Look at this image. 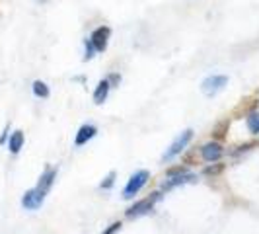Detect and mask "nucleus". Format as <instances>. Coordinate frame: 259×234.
I'll use <instances>...</instances> for the list:
<instances>
[{"label":"nucleus","instance_id":"nucleus-6","mask_svg":"<svg viewBox=\"0 0 259 234\" xmlns=\"http://www.w3.org/2000/svg\"><path fill=\"white\" fill-rule=\"evenodd\" d=\"M43 199H45V193H43V191H39L37 187H35V189L26 191L24 199H22V205H24L26 209H29V211H35V209L41 207Z\"/></svg>","mask_w":259,"mask_h":234},{"label":"nucleus","instance_id":"nucleus-10","mask_svg":"<svg viewBox=\"0 0 259 234\" xmlns=\"http://www.w3.org/2000/svg\"><path fill=\"white\" fill-rule=\"evenodd\" d=\"M55 178H57V172H55V170L53 168L45 170V174H43V176H41V180H39V185H37L39 191L47 193V191H49V187L53 185V182H55Z\"/></svg>","mask_w":259,"mask_h":234},{"label":"nucleus","instance_id":"nucleus-4","mask_svg":"<svg viewBox=\"0 0 259 234\" xmlns=\"http://www.w3.org/2000/svg\"><path fill=\"white\" fill-rule=\"evenodd\" d=\"M160 199V193H152L150 197H146V199H141V201H137L133 207L127 209V217L129 219H135V217H143V215H146V213H150L152 211V207H154V203Z\"/></svg>","mask_w":259,"mask_h":234},{"label":"nucleus","instance_id":"nucleus-18","mask_svg":"<svg viewBox=\"0 0 259 234\" xmlns=\"http://www.w3.org/2000/svg\"><path fill=\"white\" fill-rule=\"evenodd\" d=\"M113 180H115V172H109V176L105 178V182H102V187L104 189H109L113 185Z\"/></svg>","mask_w":259,"mask_h":234},{"label":"nucleus","instance_id":"nucleus-21","mask_svg":"<svg viewBox=\"0 0 259 234\" xmlns=\"http://www.w3.org/2000/svg\"><path fill=\"white\" fill-rule=\"evenodd\" d=\"M187 170H185V166H178V168H171L168 170V176H178V174H185Z\"/></svg>","mask_w":259,"mask_h":234},{"label":"nucleus","instance_id":"nucleus-16","mask_svg":"<svg viewBox=\"0 0 259 234\" xmlns=\"http://www.w3.org/2000/svg\"><path fill=\"white\" fill-rule=\"evenodd\" d=\"M222 170H224V164H214V166H207V168H205V174H207V176H217V174H221Z\"/></svg>","mask_w":259,"mask_h":234},{"label":"nucleus","instance_id":"nucleus-17","mask_svg":"<svg viewBox=\"0 0 259 234\" xmlns=\"http://www.w3.org/2000/svg\"><path fill=\"white\" fill-rule=\"evenodd\" d=\"M84 45H86V55H84V61H90L92 57H94V51H96V47L92 45L90 39H86V43H84Z\"/></svg>","mask_w":259,"mask_h":234},{"label":"nucleus","instance_id":"nucleus-7","mask_svg":"<svg viewBox=\"0 0 259 234\" xmlns=\"http://www.w3.org/2000/svg\"><path fill=\"white\" fill-rule=\"evenodd\" d=\"M222 154H224V150L219 143H207L201 148V156H203L205 162H219Z\"/></svg>","mask_w":259,"mask_h":234},{"label":"nucleus","instance_id":"nucleus-12","mask_svg":"<svg viewBox=\"0 0 259 234\" xmlns=\"http://www.w3.org/2000/svg\"><path fill=\"white\" fill-rule=\"evenodd\" d=\"M22 146H24V133H22V131H16V133H12V137H10L8 148H10L12 154H18Z\"/></svg>","mask_w":259,"mask_h":234},{"label":"nucleus","instance_id":"nucleus-23","mask_svg":"<svg viewBox=\"0 0 259 234\" xmlns=\"http://www.w3.org/2000/svg\"><path fill=\"white\" fill-rule=\"evenodd\" d=\"M41 2H47V0H41Z\"/></svg>","mask_w":259,"mask_h":234},{"label":"nucleus","instance_id":"nucleus-1","mask_svg":"<svg viewBox=\"0 0 259 234\" xmlns=\"http://www.w3.org/2000/svg\"><path fill=\"white\" fill-rule=\"evenodd\" d=\"M148 178H150V174H148L146 170H139V172H135V174L129 178L127 185H125L123 197H125V199H133V197H135V195L139 193V191L144 187V183L148 182Z\"/></svg>","mask_w":259,"mask_h":234},{"label":"nucleus","instance_id":"nucleus-22","mask_svg":"<svg viewBox=\"0 0 259 234\" xmlns=\"http://www.w3.org/2000/svg\"><path fill=\"white\" fill-rule=\"evenodd\" d=\"M119 228H121V222H113V224H111V226H109V228H107L104 234H115Z\"/></svg>","mask_w":259,"mask_h":234},{"label":"nucleus","instance_id":"nucleus-8","mask_svg":"<svg viewBox=\"0 0 259 234\" xmlns=\"http://www.w3.org/2000/svg\"><path fill=\"white\" fill-rule=\"evenodd\" d=\"M195 182V176L193 174H189V172H185V174H178V176H171L169 180L162 183V187L164 189H171V187H176V185H183V183H191Z\"/></svg>","mask_w":259,"mask_h":234},{"label":"nucleus","instance_id":"nucleus-2","mask_svg":"<svg viewBox=\"0 0 259 234\" xmlns=\"http://www.w3.org/2000/svg\"><path fill=\"white\" fill-rule=\"evenodd\" d=\"M228 84V76L224 74H212V76H207L203 82H201V90L205 96H217L219 92L224 90V86Z\"/></svg>","mask_w":259,"mask_h":234},{"label":"nucleus","instance_id":"nucleus-15","mask_svg":"<svg viewBox=\"0 0 259 234\" xmlns=\"http://www.w3.org/2000/svg\"><path fill=\"white\" fill-rule=\"evenodd\" d=\"M224 131H228V121L219 123V125L214 127V131H212V135H214L217 139H222V137H224Z\"/></svg>","mask_w":259,"mask_h":234},{"label":"nucleus","instance_id":"nucleus-19","mask_svg":"<svg viewBox=\"0 0 259 234\" xmlns=\"http://www.w3.org/2000/svg\"><path fill=\"white\" fill-rule=\"evenodd\" d=\"M107 82H109V86H111V88H113V86H119V82H121V74H117V72L109 74Z\"/></svg>","mask_w":259,"mask_h":234},{"label":"nucleus","instance_id":"nucleus-11","mask_svg":"<svg viewBox=\"0 0 259 234\" xmlns=\"http://www.w3.org/2000/svg\"><path fill=\"white\" fill-rule=\"evenodd\" d=\"M109 82L107 80H102L98 86H96V92H94V102L100 105V104H104L105 100H107V94H109Z\"/></svg>","mask_w":259,"mask_h":234},{"label":"nucleus","instance_id":"nucleus-14","mask_svg":"<svg viewBox=\"0 0 259 234\" xmlns=\"http://www.w3.org/2000/svg\"><path fill=\"white\" fill-rule=\"evenodd\" d=\"M33 94L37 98H49V86L45 82H41V80H35L33 82Z\"/></svg>","mask_w":259,"mask_h":234},{"label":"nucleus","instance_id":"nucleus-20","mask_svg":"<svg viewBox=\"0 0 259 234\" xmlns=\"http://www.w3.org/2000/svg\"><path fill=\"white\" fill-rule=\"evenodd\" d=\"M253 146H255V144H253V143H246V144H242V146H238V150H236L234 154H240V152H247V150H249V148H253Z\"/></svg>","mask_w":259,"mask_h":234},{"label":"nucleus","instance_id":"nucleus-5","mask_svg":"<svg viewBox=\"0 0 259 234\" xmlns=\"http://www.w3.org/2000/svg\"><path fill=\"white\" fill-rule=\"evenodd\" d=\"M109 35H111V29L107 26H100L92 31L90 41H92V45L96 47V51H105V49H107Z\"/></svg>","mask_w":259,"mask_h":234},{"label":"nucleus","instance_id":"nucleus-9","mask_svg":"<svg viewBox=\"0 0 259 234\" xmlns=\"http://www.w3.org/2000/svg\"><path fill=\"white\" fill-rule=\"evenodd\" d=\"M98 133V129L94 127V125H82L80 127V131H78V135H76V146H82V144H86L88 141H90L92 137Z\"/></svg>","mask_w":259,"mask_h":234},{"label":"nucleus","instance_id":"nucleus-13","mask_svg":"<svg viewBox=\"0 0 259 234\" xmlns=\"http://www.w3.org/2000/svg\"><path fill=\"white\" fill-rule=\"evenodd\" d=\"M246 123H247V129H249L251 135H259V113L257 111H251V113L246 117Z\"/></svg>","mask_w":259,"mask_h":234},{"label":"nucleus","instance_id":"nucleus-3","mask_svg":"<svg viewBox=\"0 0 259 234\" xmlns=\"http://www.w3.org/2000/svg\"><path fill=\"white\" fill-rule=\"evenodd\" d=\"M191 139H193V129H185L182 135H178V137H176V141L169 144V148L166 150L164 160H171V158H176L178 154H182Z\"/></svg>","mask_w":259,"mask_h":234}]
</instances>
